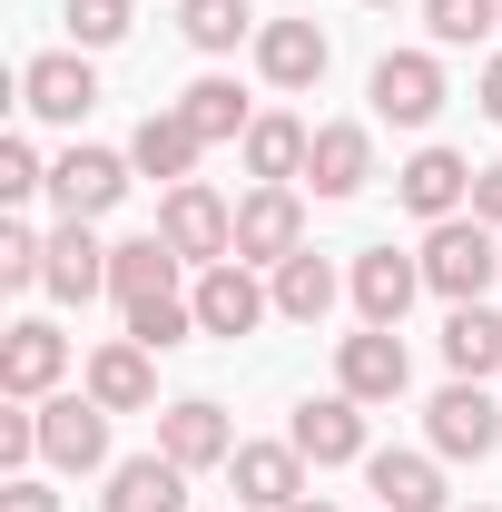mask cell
I'll use <instances>...</instances> for the list:
<instances>
[{
    "mask_svg": "<svg viewBox=\"0 0 502 512\" xmlns=\"http://www.w3.org/2000/svg\"><path fill=\"white\" fill-rule=\"evenodd\" d=\"M424 286H434L443 306H483L502 286V247L483 217H443L434 237H424Z\"/></svg>",
    "mask_w": 502,
    "mask_h": 512,
    "instance_id": "6da1fadb",
    "label": "cell"
},
{
    "mask_svg": "<svg viewBox=\"0 0 502 512\" xmlns=\"http://www.w3.org/2000/svg\"><path fill=\"white\" fill-rule=\"evenodd\" d=\"M276 316V286H256L247 256H217V266H197V335H256V325Z\"/></svg>",
    "mask_w": 502,
    "mask_h": 512,
    "instance_id": "7a4b0ae2",
    "label": "cell"
},
{
    "mask_svg": "<svg viewBox=\"0 0 502 512\" xmlns=\"http://www.w3.org/2000/svg\"><path fill=\"white\" fill-rule=\"evenodd\" d=\"M158 237L178 247V266H217V256H237V207L217 188H168V207H158Z\"/></svg>",
    "mask_w": 502,
    "mask_h": 512,
    "instance_id": "3957f363",
    "label": "cell"
},
{
    "mask_svg": "<svg viewBox=\"0 0 502 512\" xmlns=\"http://www.w3.org/2000/svg\"><path fill=\"white\" fill-rule=\"evenodd\" d=\"M20 109L50 128H79L89 109H99V69H89V50H40V60L20 69Z\"/></svg>",
    "mask_w": 502,
    "mask_h": 512,
    "instance_id": "277c9868",
    "label": "cell"
},
{
    "mask_svg": "<svg viewBox=\"0 0 502 512\" xmlns=\"http://www.w3.org/2000/svg\"><path fill=\"white\" fill-rule=\"evenodd\" d=\"M40 453L60 473H109V404L99 394H50L40 404Z\"/></svg>",
    "mask_w": 502,
    "mask_h": 512,
    "instance_id": "5b68a950",
    "label": "cell"
},
{
    "mask_svg": "<svg viewBox=\"0 0 502 512\" xmlns=\"http://www.w3.org/2000/svg\"><path fill=\"white\" fill-rule=\"evenodd\" d=\"M404 384H414V355H404L394 325H365V335L335 345V394H355V404H394Z\"/></svg>",
    "mask_w": 502,
    "mask_h": 512,
    "instance_id": "8992f818",
    "label": "cell"
},
{
    "mask_svg": "<svg viewBox=\"0 0 502 512\" xmlns=\"http://www.w3.org/2000/svg\"><path fill=\"white\" fill-rule=\"evenodd\" d=\"M424 434H434V453H453V463H483V453L502 444V404L483 394V384H443L434 404H424Z\"/></svg>",
    "mask_w": 502,
    "mask_h": 512,
    "instance_id": "52a82bcc",
    "label": "cell"
},
{
    "mask_svg": "<svg viewBox=\"0 0 502 512\" xmlns=\"http://www.w3.org/2000/svg\"><path fill=\"white\" fill-rule=\"evenodd\" d=\"M69 375V335L40 316H20L10 335H0V394L10 404H50V384Z\"/></svg>",
    "mask_w": 502,
    "mask_h": 512,
    "instance_id": "ba28073f",
    "label": "cell"
},
{
    "mask_svg": "<svg viewBox=\"0 0 502 512\" xmlns=\"http://www.w3.org/2000/svg\"><path fill=\"white\" fill-rule=\"evenodd\" d=\"M158 453L188 473H217V463H237V424L207 394H178V404H158Z\"/></svg>",
    "mask_w": 502,
    "mask_h": 512,
    "instance_id": "9c48e42d",
    "label": "cell"
},
{
    "mask_svg": "<svg viewBox=\"0 0 502 512\" xmlns=\"http://www.w3.org/2000/svg\"><path fill=\"white\" fill-rule=\"evenodd\" d=\"M286 444L306 453L315 473H325V463H365V404H355V394H306L296 424H286Z\"/></svg>",
    "mask_w": 502,
    "mask_h": 512,
    "instance_id": "30bf717a",
    "label": "cell"
},
{
    "mask_svg": "<svg viewBox=\"0 0 502 512\" xmlns=\"http://www.w3.org/2000/svg\"><path fill=\"white\" fill-rule=\"evenodd\" d=\"M128 178H138V168H128L119 148H69L60 168H50V207H60V217H109L128 197Z\"/></svg>",
    "mask_w": 502,
    "mask_h": 512,
    "instance_id": "8fae6325",
    "label": "cell"
},
{
    "mask_svg": "<svg viewBox=\"0 0 502 512\" xmlns=\"http://www.w3.org/2000/svg\"><path fill=\"white\" fill-rule=\"evenodd\" d=\"M296 247H306V207H296V188H247V197H237V256H247V266H286Z\"/></svg>",
    "mask_w": 502,
    "mask_h": 512,
    "instance_id": "7c38bea8",
    "label": "cell"
},
{
    "mask_svg": "<svg viewBox=\"0 0 502 512\" xmlns=\"http://www.w3.org/2000/svg\"><path fill=\"white\" fill-rule=\"evenodd\" d=\"M434 109H443V60H434V50H384V60H375V119L424 128Z\"/></svg>",
    "mask_w": 502,
    "mask_h": 512,
    "instance_id": "4fadbf2b",
    "label": "cell"
},
{
    "mask_svg": "<svg viewBox=\"0 0 502 512\" xmlns=\"http://www.w3.org/2000/svg\"><path fill=\"white\" fill-rule=\"evenodd\" d=\"M345 286H355V316H365V325H394V335H404V306L424 296V256L365 247V256H355V276H345Z\"/></svg>",
    "mask_w": 502,
    "mask_h": 512,
    "instance_id": "5bb4252c",
    "label": "cell"
},
{
    "mask_svg": "<svg viewBox=\"0 0 502 512\" xmlns=\"http://www.w3.org/2000/svg\"><path fill=\"white\" fill-rule=\"evenodd\" d=\"M394 197H404L424 227H443V217H463V207H473V168H463L453 148H414V158L394 168Z\"/></svg>",
    "mask_w": 502,
    "mask_h": 512,
    "instance_id": "9a60e30c",
    "label": "cell"
},
{
    "mask_svg": "<svg viewBox=\"0 0 502 512\" xmlns=\"http://www.w3.org/2000/svg\"><path fill=\"white\" fill-rule=\"evenodd\" d=\"M99 512H188V463H168V453H128V463H109Z\"/></svg>",
    "mask_w": 502,
    "mask_h": 512,
    "instance_id": "2e32d148",
    "label": "cell"
},
{
    "mask_svg": "<svg viewBox=\"0 0 502 512\" xmlns=\"http://www.w3.org/2000/svg\"><path fill=\"white\" fill-rule=\"evenodd\" d=\"M40 286H50L60 306H89V296L109 286V247L89 237V217H60V227H50V266H40Z\"/></svg>",
    "mask_w": 502,
    "mask_h": 512,
    "instance_id": "e0dca14e",
    "label": "cell"
},
{
    "mask_svg": "<svg viewBox=\"0 0 502 512\" xmlns=\"http://www.w3.org/2000/svg\"><path fill=\"white\" fill-rule=\"evenodd\" d=\"M237 503L247 512H286V503H306V453L296 444H237Z\"/></svg>",
    "mask_w": 502,
    "mask_h": 512,
    "instance_id": "ac0fdd59",
    "label": "cell"
},
{
    "mask_svg": "<svg viewBox=\"0 0 502 512\" xmlns=\"http://www.w3.org/2000/svg\"><path fill=\"white\" fill-rule=\"evenodd\" d=\"M325 60H335V50H325L315 20H266V30H256V69H266V89H315Z\"/></svg>",
    "mask_w": 502,
    "mask_h": 512,
    "instance_id": "d6986e66",
    "label": "cell"
},
{
    "mask_svg": "<svg viewBox=\"0 0 502 512\" xmlns=\"http://www.w3.org/2000/svg\"><path fill=\"white\" fill-rule=\"evenodd\" d=\"M197 148H207V138H197L178 109H148V119H138V138H128V168H138V178L188 188V178H197Z\"/></svg>",
    "mask_w": 502,
    "mask_h": 512,
    "instance_id": "ffe728a7",
    "label": "cell"
},
{
    "mask_svg": "<svg viewBox=\"0 0 502 512\" xmlns=\"http://www.w3.org/2000/svg\"><path fill=\"white\" fill-rule=\"evenodd\" d=\"M306 178H315V197H355L365 178H375V138H365L355 119H325L315 148H306Z\"/></svg>",
    "mask_w": 502,
    "mask_h": 512,
    "instance_id": "44dd1931",
    "label": "cell"
},
{
    "mask_svg": "<svg viewBox=\"0 0 502 512\" xmlns=\"http://www.w3.org/2000/svg\"><path fill=\"white\" fill-rule=\"evenodd\" d=\"M89 394H99L109 414H148V404H158V365H148V345H138V335L99 345V355H89Z\"/></svg>",
    "mask_w": 502,
    "mask_h": 512,
    "instance_id": "7402d4cb",
    "label": "cell"
},
{
    "mask_svg": "<svg viewBox=\"0 0 502 512\" xmlns=\"http://www.w3.org/2000/svg\"><path fill=\"white\" fill-rule=\"evenodd\" d=\"M109 296L128 306H148V296H178V247L168 237H128V247H109Z\"/></svg>",
    "mask_w": 502,
    "mask_h": 512,
    "instance_id": "603a6c76",
    "label": "cell"
},
{
    "mask_svg": "<svg viewBox=\"0 0 502 512\" xmlns=\"http://www.w3.org/2000/svg\"><path fill=\"white\" fill-rule=\"evenodd\" d=\"M365 483L384 512H443V463L434 453H365Z\"/></svg>",
    "mask_w": 502,
    "mask_h": 512,
    "instance_id": "cb8c5ba5",
    "label": "cell"
},
{
    "mask_svg": "<svg viewBox=\"0 0 502 512\" xmlns=\"http://www.w3.org/2000/svg\"><path fill=\"white\" fill-rule=\"evenodd\" d=\"M306 148H315V128H306V119H276V109H266V119L247 128V178H256V188H286V178H306Z\"/></svg>",
    "mask_w": 502,
    "mask_h": 512,
    "instance_id": "d4e9b609",
    "label": "cell"
},
{
    "mask_svg": "<svg viewBox=\"0 0 502 512\" xmlns=\"http://www.w3.org/2000/svg\"><path fill=\"white\" fill-rule=\"evenodd\" d=\"M443 365H453L463 384L502 375V316L493 306H453V316H443Z\"/></svg>",
    "mask_w": 502,
    "mask_h": 512,
    "instance_id": "484cf974",
    "label": "cell"
},
{
    "mask_svg": "<svg viewBox=\"0 0 502 512\" xmlns=\"http://www.w3.org/2000/svg\"><path fill=\"white\" fill-rule=\"evenodd\" d=\"M276 316L286 325H325L335 316V266H325L315 247H296L286 266H276Z\"/></svg>",
    "mask_w": 502,
    "mask_h": 512,
    "instance_id": "4316f807",
    "label": "cell"
},
{
    "mask_svg": "<svg viewBox=\"0 0 502 512\" xmlns=\"http://www.w3.org/2000/svg\"><path fill=\"white\" fill-rule=\"evenodd\" d=\"M178 119H188L197 138L217 148V138H247V128H256V109L237 99V79H217V69H207V79H197L188 99H178Z\"/></svg>",
    "mask_w": 502,
    "mask_h": 512,
    "instance_id": "83f0119b",
    "label": "cell"
},
{
    "mask_svg": "<svg viewBox=\"0 0 502 512\" xmlns=\"http://www.w3.org/2000/svg\"><path fill=\"white\" fill-rule=\"evenodd\" d=\"M178 30H188V50L217 60V50H237V40L256 30V10L247 0H178Z\"/></svg>",
    "mask_w": 502,
    "mask_h": 512,
    "instance_id": "f1b7e54d",
    "label": "cell"
},
{
    "mask_svg": "<svg viewBox=\"0 0 502 512\" xmlns=\"http://www.w3.org/2000/svg\"><path fill=\"white\" fill-rule=\"evenodd\" d=\"M424 30H434L443 50H473V40L502 30V0H424Z\"/></svg>",
    "mask_w": 502,
    "mask_h": 512,
    "instance_id": "f546056e",
    "label": "cell"
},
{
    "mask_svg": "<svg viewBox=\"0 0 502 512\" xmlns=\"http://www.w3.org/2000/svg\"><path fill=\"white\" fill-rule=\"evenodd\" d=\"M128 335H138L148 355L188 345V335H197V296H148V306H128Z\"/></svg>",
    "mask_w": 502,
    "mask_h": 512,
    "instance_id": "4dcf8cb0",
    "label": "cell"
},
{
    "mask_svg": "<svg viewBox=\"0 0 502 512\" xmlns=\"http://www.w3.org/2000/svg\"><path fill=\"white\" fill-rule=\"evenodd\" d=\"M128 20H138V0H69V40L79 50H119Z\"/></svg>",
    "mask_w": 502,
    "mask_h": 512,
    "instance_id": "1f68e13d",
    "label": "cell"
},
{
    "mask_svg": "<svg viewBox=\"0 0 502 512\" xmlns=\"http://www.w3.org/2000/svg\"><path fill=\"white\" fill-rule=\"evenodd\" d=\"M40 266H50V237L10 217V227H0V286H40Z\"/></svg>",
    "mask_w": 502,
    "mask_h": 512,
    "instance_id": "d6a6232c",
    "label": "cell"
},
{
    "mask_svg": "<svg viewBox=\"0 0 502 512\" xmlns=\"http://www.w3.org/2000/svg\"><path fill=\"white\" fill-rule=\"evenodd\" d=\"M40 188H50V168H40V148H30V138H0V197L20 207V197H40Z\"/></svg>",
    "mask_w": 502,
    "mask_h": 512,
    "instance_id": "836d02e7",
    "label": "cell"
},
{
    "mask_svg": "<svg viewBox=\"0 0 502 512\" xmlns=\"http://www.w3.org/2000/svg\"><path fill=\"white\" fill-rule=\"evenodd\" d=\"M30 453H40V404H10V414H0V463L20 473Z\"/></svg>",
    "mask_w": 502,
    "mask_h": 512,
    "instance_id": "e575fe53",
    "label": "cell"
},
{
    "mask_svg": "<svg viewBox=\"0 0 502 512\" xmlns=\"http://www.w3.org/2000/svg\"><path fill=\"white\" fill-rule=\"evenodd\" d=\"M0 512H60V493L30 483V473H10V483H0Z\"/></svg>",
    "mask_w": 502,
    "mask_h": 512,
    "instance_id": "d590c367",
    "label": "cell"
},
{
    "mask_svg": "<svg viewBox=\"0 0 502 512\" xmlns=\"http://www.w3.org/2000/svg\"><path fill=\"white\" fill-rule=\"evenodd\" d=\"M473 217L502 227V158H493V168H473Z\"/></svg>",
    "mask_w": 502,
    "mask_h": 512,
    "instance_id": "8d00e7d4",
    "label": "cell"
},
{
    "mask_svg": "<svg viewBox=\"0 0 502 512\" xmlns=\"http://www.w3.org/2000/svg\"><path fill=\"white\" fill-rule=\"evenodd\" d=\"M473 99H483V119L502 128V60H483V79H473Z\"/></svg>",
    "mask_w": 502,
    "mask_h": 512,
    "instance_id": "74e56055",
    "label": "cell"
},
{
    "mask_svg": "<svg viewBox=\"0 0 502 512\" xmlns=\"http://www.w3.org/2000/svg\"><path fill=\"white\" fill-rule=\"evenodd\" d=\"M286 512H335V503H325V493H306V503H286Z\"/></svg>",
    "mask_w": 502,
    "mask_h": 512,
    "instance_id": "f35d334b",
    "label": "cell"
},
{
    "mask_svg": "<svg viewBox=\"0 0 502 512\" xmlns=\"http://www.w3.org/2000/svg\"><path fill=\"white\" fill-rule=\"evenodd\" d=\"M375 10H404V0H375Z\"/></svg>",
    "mask_w": 502,
    "mask_h": 512,
    "instance_id": "ab89813d",
    "label": "cell"
},
{
    "mask_svg": "<svg viewBox=\"0 0 502 512\" xmlns=\"http://www.w3.org/2000/svg\"><path fill=\"white\" fill-rule=\"evenodd\" d=\"M473 512H493V503H473Z\"/></svg>",
    "mask_w": 502,
    "mask_h": 512,
    "instance_id": "60d3db41",
    "label": "cell"
}]
</instances>
